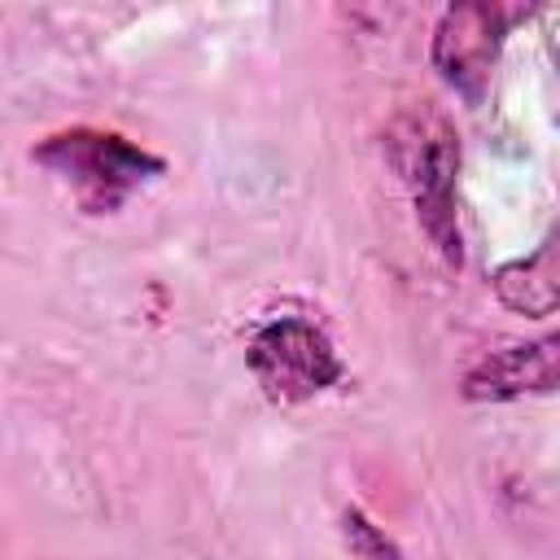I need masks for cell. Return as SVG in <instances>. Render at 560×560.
<instances>
[{"label": "cell", "mask_w": 560, "mask_h": 560, "mask_svg": "<svg viewBox=\"0 0 560 560\" xmlns=\"http://www.w3.org/2000/svg\"><path fill=\"white\" fill-rule=\"evenodd\" d=\"M385 158L402 188L411 192L416 219L433 249L451 262L464 267V245H459V214H455V175H459V136L446 114L433 105H411L385 127Z\"/></svg>", "instance_id": "obj_1"}, {"label": "cell", "mask_w": 560, "mask_h": 560, "mask_svg": "<svg viewBox=\"0 0 560 560\" xmlns=\"http://www.w3.org/2000/svg\"><path fill=\"white\" fill-rule=\"evenodd\" d=\"M39 166H48L52 175H61L74 197L83 201V210L105 214L118 210L140 184H149L153 175H162V158L131 144L118 131H92V127H70L48 136L44 144H35L31 153Z\"/></svg>", "instance_id": "obj_2"}, {"label": "cell", "mask_w": 560, "mask_h": 560, "mask_svg": "<svg viewBox=\"0 0 560 560\" xmlns=\"http://www.w3.org/2000/svg\"><path fill=\"white\" fill-rule=\"evenodd\" d=\"M245 363H249L258 389L271 402H280V407H293V402H306V398L324 394L346 372L341 359H337V350H332V341H328V332L315 328L302 315H276V319H267L249 337Z\"/></svg>", "instance_id": "obj_3"}, {"label": "cell", "mask_w": 560, "mask_h": 560, "mask_svg": "<svg viewBox=\"0 0 560 560\" xmlns=\"http://www.w3.org/2000/svg\"><path fill=\"white\" fill-rule=\"evenodd\" d=\"M508 13L486 0H464L442 9L433 26V70L446 88H455L468 105H477L490 88L499 48H503Z\"/></svg>", "instance_id": "obj_4"}, {"label": "cell", "mask_w": 560, "mask_h": 560, "mask_svg": "<svg viewBox=\"0 0 560 560\" xmlns=\"http://www.w3.org/2000/svg\"><path fill=\"white\" fill-rule=\"evenodd\" d=\"M560 385V328L490 350L464 372V398L472 402H512L525 394H547Z\"/></svg>", "instance_id": "obj_5"}, {"label": "cell", "mask_w": 560, "mask_h": 560, "mask_svg": "<svg viewBox=\"0 0 560 560\" xmlns=\"http://www.w3.org/2000/svg\"><path fill=\"white\" fill-rule=\"evenodd\" d=\"M490 289L512 315H525V319L556 315L560 311V228L547 232L538 249L494 267Z\"/></svg>", "instance_id": "obj_6"}, {"label": "cell", "mask_w": 560, "mask_h": 560, "mask_svg": "<svg viewBox=\"0 0 560 560\" xmlns=\"http://www.w3.org/2000/svg\"><path fill=\"white\" fill-rule=\"evenodd\" d=\"M341 538H346L354 560H402L398 542L376 521H368V512H359V508L341 512Z\"/></svg>", "instance_id": "obj_7"}]
</instances>
